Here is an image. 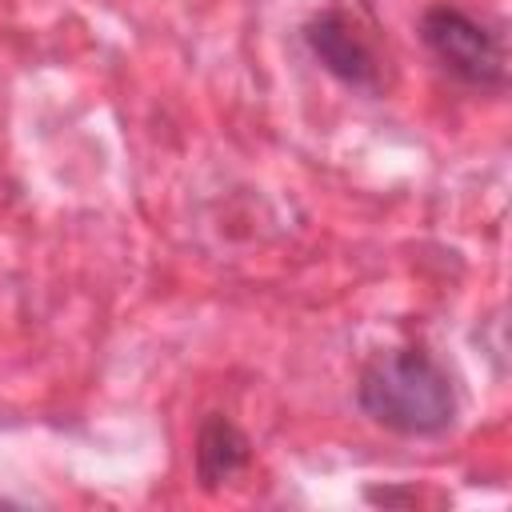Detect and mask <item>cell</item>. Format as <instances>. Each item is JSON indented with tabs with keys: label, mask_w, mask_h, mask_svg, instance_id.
<instances>
[{
	"label": "cell",
	"mask_w": 512,
	"mask_h": 512,
	"mask_svg": "<svg viewBox=\"0 0 512 512\" xmlns=\"http://www.w3.org/2000/svg\"><path fill=\"white\" fill-rule=\"evenodd\" d=\"M252 464V440L224 412H208L196 428V480L204 492L224 488Z\"/></svg>",
	"instance_id": "277c9868"
},
{
	"label": "cell",
	"mask_w": 512,
	"mask_h": 512,
	"mask_svg": "<svg viewBox=\"0 0 512 512\" xmlns=\"http://www.w3.org/2000/svg\"><path fill=\"white\" fill-rule=\"evenodd\" d=\"M356 408L384 432L432 440L456 424V384L424 344L384 348L356 376Z\"/></svg>",
	"instance_id": "6da1fadb"
},
{
	"label": "cell",
	"mask_w": 512,
	"mask_h": 512,
	"mask_svg": "<svg viewBox=\"0 0 512 512\" xmlns=\"http://www.w3.org/2000/svg\"><path fill=\"white\" fill-rule=\"evenodd\" d=\"M308 56L344 88L380 96L384 92V60L376 44L368 40L364 24L348 8H320L316 16L304 20L300 28Z\"/></svg>",
	"instance_id": "3957f363"
},
{
	"label": "cell",
	"mask_w": 512,
	"mask_h": 512,
	"mask_svg": "<svg viewBox=\"0 0 512 512\" xmlns=\"http://www.w3.org/2000/svg\"><path fill=\"white\" fill-rule=\"evenodd\" d=\"M420 44L440 64V72H448L464 88L500 92L508 80L504 32L460 4H428L420 12Z\"/></svg>",
	"instance_id": "7a4b0ae2"
}]
</instances>
